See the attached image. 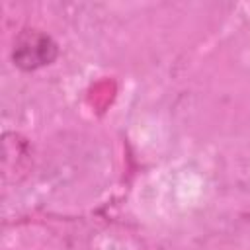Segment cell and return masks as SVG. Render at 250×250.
Here are the masks:
<instances>
[{
  "mask_svg": "<svg viewBox=\"0 0 250 250\" xmlns=\"http://www.w3.org/2000/svg\"><path fill=\"white\" fill-rule=\"evenodd\" d=\"M59 57L57 41L41 29H23L16 35L12 61L20 70L31 72L51 64Z\"/></svg>",
  "mask_w": 250,
  "mask_h": 250,
  "instance_id": "obj_1",
  "label": "cell"
}]
</instances>
